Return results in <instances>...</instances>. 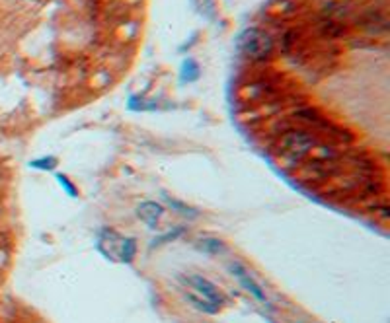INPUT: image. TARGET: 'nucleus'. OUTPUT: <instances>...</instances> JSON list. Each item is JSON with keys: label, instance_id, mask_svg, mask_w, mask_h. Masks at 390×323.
I'll list each match as a JSON object with an SVG mask.
<instances>
[{"label": "nucleus", "instance_id": "1", "mask_svg": "<svg viewBox=\"0 0 390 323\" xmlns=\"http://www.w3.org/2000/svg\"><path fill=\"white\" fill-rule=\"evenodd\" d=\"M316 148V138L305 129H289L275 141V152L287 166L305 160Z\"/></svg>", "mask_w": 390, "mask_h": 323}, {"label": "nucleus", "instance_id": "2", "mask_svg": "<svg viewBox=\"0 0 390 323\" xmlns=\"http://www.w3.org/2000/svg\"><path fill=\"white\" fill-rule=\"evenodd\" d=\"M186 285L190 287V292L186 294L190 304H193L203 314H217L225 304V296L209 278L201 275H190L186 277Z\"/></svg>", "mask_w": 390, "mask_h": 323}, {"label": "nucleus", "instance_id": "3", "mask_svg": "<svg viewBox=\"0 0 390 323\" xmlns=\"http://www.w3.org/2000/svg\"><path fill=\"white\" fill-rule=\"evenodd\" d=\"M238 49L242 57L254 63L270 61L275 51V41L270 34H265L260 27H250L238 39Z\"/></svg>", "mask_w": 390, "mask_h": 323}, {"label": "nucleus", "instance_id": "4", "mask_svg": "<svg viewBox=\"0 0 390 323\" xmlns=\"http://www.w3.org/2000/svg\"><path fill=\"white\" fill-rule=\"evenodd\" d=\"M228 269H230V275L238 278V282L244 287V290H248L260 304H267V296L263 294V288L256 282L254 278H252V275L246 271V267H242L240 263H230Z\"/></svg>", "mask_w": 390, "mask_h": 323}, {"label": "nucleus", "instance_id": "5", "mask_svg": "<svg viewBox=\"0 0 390 323\" xmlns=\"http://www.w3.org/2000/svg\"><path fill=\"white\" fill-rule=\"evenodd\" d=\"M121 242H123V236H119L116 230H102L100 240H98V250H100L108 259L119 261V250H121Z\"/></svg>", "mask_w": 390, "mask_h": 323}, {"label": "nucleus", "instance_id": "6", "mask_svg": "<svg viewBox=\"0 0 390 323\" xmlns=\"http://www.w3.org/2000/svg\"><path fill=\"white\" fill-rule=\"evenodd\" d=\"M137 216L148 226H156L160 222V218L164 216V207L162 205H158L156 201H143V203L137 207Z\"/></svg>", "mask_w": 390, "mask_h": 323}, {"label": "nucleus", "instance_id": "7", "mask_svg": "<svg viewBox=\"0 0 390 323\" xmlns=\"http://www.w3.org/2000/svg\"><path fill=\"white\" fill-rule=\"evenodd\" d=\"M137 255V242L135 238H123L121 250H119V261L121 263H131Z\"/></svg>", "mask_w": 390, "mask_h": 323}, {"label": "nucleus", "instance_id": "8", "mask_svg": "<svg viewBox=\"0 0 390 323\" xmlns=\"http://www.w3.org/2000/svg\"><path fill=\"white\" fill-rule=\"evenodd\" d=\"M197 247H200V250H203V252L213 253V255L225 250L223 242H221V240H217V238H201V242L197 243Z\"/></svg>", "mask_w": 390, "mask_h": 323}, {"label": "nucleus", "instance_id": "9", "mask_svg": "<svg viewBox=\"0 0 390 323\" xmlns=\"http://www.w3.org/2000/svg\"><path fill=\"white\" fill-rule=\"evenodd\" d=\"M55 164H57V162H55V158H47V160L32 162V166H34V168H39V170H51Z\"/></svg>", "mask_w": 390, "mask_h": 323}, {"label": "nucleus", "instance_id": "10", "mask_svg": "<svg viewBox=\"0 0 390 323\" xmlns=\"http://www.w3.org/2000/svg\"><path fill=\"white\" fill-rule=\"evenodd\" d=\"M57 180H59V183L63 185L67 191H69V195H73V197H76V189H74V185L71 183V181L67 180V175H57Z\"/></svg>", "mask_w": 390, "mask_h": 323}]
</instances>
